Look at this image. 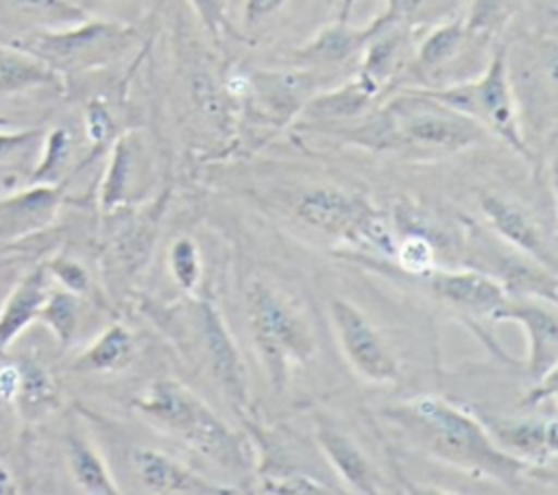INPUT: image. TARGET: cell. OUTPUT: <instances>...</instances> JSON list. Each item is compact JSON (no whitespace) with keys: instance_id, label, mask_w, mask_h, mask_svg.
I'll return each mask as SVG.
<instances>
[{"instance_id":"obj_26","label":"cell","mask_w":558,"mask_h":495,"mask_svg":"<svg viewBox=\"0 0 558 495\" xmlns=\"http://www.w3.org/2000/svg\"><path fill=\"white\" fill-rule=\"evenodd\" d=\"M41 142L39 131H0V196L31 185Z\"/></svg>"},{"instance_id":"obj_11","label":"cell","mask_w":558,"mask_h":495,"mask_svg":"<svg viewBox=\"0 0 558 495\" xmlns=\"http://www.w3.org/2000/svg\"><path fill=\"white\" fill-rule=\"evenodd\" d=\"M192 325L198 345L196 349L216 388L235 412L246 414L251 408L246 366L222 314L211 301L196 299L192 305Z\"/></svg>"},{"instance_id":"obj_36","label":"cell","mask_w":558,"mask_h":495,"mask_svg":"<svg viewBox=\"0 0 558 495\" xmlns=\"http://www.w3.org/2000/svg\"><path fill=\"white\" fill-rule=\"evenodd\" d=\"M44 266H46L52 283H57L59 288L70 290L74 294L87 297V292L92 288V277L78 259L68 257V255H57V257L48 259Z\"/></svg>"},{"instance_id":"obj_20","label":"cell","mask_w":558,"mask_h":495,"mask_svg":"<svg viewBox=\"0 0 558 495\" xmlns=\"http://www.w3.org/2000/svg\"><path fill=\"white\" fill-rule=\"evenodd\" d=\"M65 198L63 183H31L0 196V238H22L48 227Z\"/></svg>"},{"instance_id":"obj_23","label":"cell","mask_w":558,"mask_h":495,"mask_svg":"<svg viewBox=\"0 0 558 495\" xmlns=\"http://www.w3.org/2000/svg\"><path fill=\"white\" fill-rule=\"evenodd\" d=\"M65 462L72 482L89 495H116L120 486L102 458L98 445L81 430H70L65 436Z\"/></svg>"},{"instance_id":"obj_7","label":"cell","mask_w":558,"mask_h":495,"mask_svg":"<svg viewBox=\"0 0 558 495\" xmlns=\"http://www.w3.org/2000/svg\"><path fill=\"white\" fill-rule=\"evenodd\" d=\"M495 46L471 33L462 17L445 20L418 41L397 87L436 89L469 81L484 70Z\"/></svg>"},{"instance_id":"obj_14","label":"cell","mask_w":558,"mask_h":495,"mask_svg":"<svg viewBox=\"0 0 558 495\" xmlns=\"http://www.w3.org/2000/svg\"><path fill=\"white\" fill-rule=\"evenodd\" d=\"M490 321L519 323L527 336L525 371L534 379L554 371L558 364V316L556 303L532 297H506Z\"/></svg>"},{"instance_id":"obj_18","label":"cell","mask_w":558,"mask_h":495,"mask_svg":"<svg viewBox=\"0 0 558 495\" xmlns=\"http://www.w3.org/2000/svg\"><path fill=\"white\" fill-rule=\"evenodd\" d=\"M314 438L320 454L327 458L347 491L362 495H377L386 491L381 473L351 434L340 430L329 419L318 416L314 425Z\"/></svg>"},{"instance_id":"obj_31","label":"cell","mask_w":558,"mask_h":495,"mask_svg":"<svg viewBox=\"0 0 558 495\" xmlns=\"http://www.w3.org/2000/svg\"><path fill=\"white\" fill-rule=\"evenodd\" d=\"M22 17H26L35 31L65 28L87 20L89 15L72 0H7Z\"/></svg>"},{"instance_id":"obj_8","label":"cell","mask_w":558,"mask_h":495,"mask_svg":"<svg viewBox=\"0 0 558 495\" xmlns=\"http://www.w3.org/2000/svg\"><path fill=\"white\" fill-rule=\"evenodd\" d=\"M296 216L312 229L392 257L395 227L357 190L318 185L296 201Z\"/></svg>"},{"instance_id":"obj_42","label":"cell","mask_w":558,"mask_h":495,"mask_svg":"<svg viewBox=\"0 0 558 495\" xmlns=\"http://www.w3.org/2000/svg\"><path fill=\"white\" fill-rule=\"evenodd\" d=\"M2 124H7V122H4V120H2V118H0V126H2Z\"/></svg>"},{"instance_id":"obj_12","label":"cell","mask_w":558,"mask_h":495,"mask_svg":"<svg viewBox=\"0 0 558 495\" xmlns=\"http://www.w3.org/2000/svg\"><path fill=\"white\" fill-rule=\"evenodd\" d=\"M155 181L153 155L140 131H129L111 142L107 168L98 190L100 209L113 214L144 201Z\"/></svg>"},{"instance_id":"obj_13","label":"cell","mask_w":558,"mask_h":495,"mask_svg":"<svg viewBox=\"0 0 558 495\" xmlns=\"http://www.w3.org/2000/svg\"><path fill=\"white\" fill-rule=\"evenodd\" d=\"M129 473L142 493L155 495H225L231 486L218 484L183 464L179 458L150 447L129 451Z\"/></svg>"},{"instance_id":"obj_3","label":"cell","mask_w":558,"mask_h":495,"mask_svg":"<svg viewBox=\"0 0 558 495\" xmlns=\"http://www.w3.org/2000/svg\"><path fill=\"white\" fill-rule=\"evenodd\" d=\"M131 406L159 432L225 469L240 471L251 462L253 454L246 438L179 379L150 382Z\"/></svg>"},{"instance_id":"obj_10","label":"cell","mask_w":558,"mask_h":495,"mask_svg":"<svg viewBox=\"0 0 558 495\" xmlns=\"http://www.w3.org/2000/svg\"><path fill=\"white\" fill-rule=\"evenodd\" d=\"M329 318L344 360L364 382L388 386L399 379V360L390 342L353 301L333 297Z\"/></svg>"},{"instance_id":"obj_43","label":"cell","mask_w":558,"mask_h":495,"mask_svg":"<svg viewBox=\"0 0 558 495\" xmlns=\"http://www.w3.org/2000/svg\"><path fill=\"white\" fill-rule=\"evenodd\" d=\"M229 2H231V4H233V2H235V0H229Z\"/></svg>"},{"instance_id":"obj_30","label":"cell","mask_w":558,"mask_h":495,"mask_svg":"<svg viewBox=\"0 0 558 495\" xmlns=\"http://www.w3.org/2000/svg\"><path fill=\"white\" fill-rule=\"evenodd\" d=\"M523 7L525 0H471L462 20L471 33L488 41H497Z\"/></svg>"},{"instance_id":"obj_5","label":"cell","mask_w":558,"mask_h":495,"mask_svg":"<svg viewBox=\"0 0 558 495\" xmlns=\"http://www.w3.org/2000/svg\"><path fill=\"white\" fill-rule=\"evenodd\" d=\"M137 39V31L118 20L87 17L52 31H28L11 44L35 55L59 76L89 72L122 57Z\"/></svg>"},{"instance_id":"obj_41","label":"cell","mask_w":558,"mask_h":495,"mask_svg":"<svg viewBox=\"0 0 558 495\" xmlns=\"http://www.w3.org/2000/svg\"><path fill=\"white\" fill-rule=\"evenodd\" d=\"M76 7H81L87 15H89V11L92 9H96V7H102V4H111V2H118V0H72Z\"/></svg>"},{"instance_id":"obj_25","label":"cell","mask_w":558,"mask_h":495,"mask_svg":"<svg viewBox=\"0 0 558 495\" xmlns=\"http://www.w3.org/2000/svg\"><path fill=\"white\" fill-rule=\"evenodd\" d=\"M61 89L63 79L35 55L0 44V96H15L31 89Z\"/></svg>"},{"instance_id":"obj_40","label":"cell","mask_w":558,"mask_h":495,"mask_svg":"<svg viewBox=\"0 0 558 495\" xmlns=\"http://www.w3.org/2000/svg\"><path fill=\"white\" fill-rule=\"evenodd\" d=\"M24 273L20 270V266L15 262H2L0 259V307L7 301V297L11 294V290L15 288V283L20 281Z\"/></svg>"},{"instance_id":"obj_15","label":"cell","mask_w":558,"mask_h":495,"mask_svg":"<svg viewBox=\"0 0 558 495\" xmlns=\"http://www.w3.org/2000/svg\"><path fill=\"white\" fill-rule=\"evenodd\" d=\"M316 74L310 70H262L244 79V94L257 118L275 126H283L301 113L303 105L312 98Z\"/></svg>"},{"instance_id":"obj_35","label":"cell","mask_w":558,"mask_h":495,"mask_svg":"<svg viewBox=\"0 0 558 495\" xmlns=\"http://www.w3.org/2000/svg\"><path fill=\"white\" fill-rule=\"evenodd\" d=\"M255 493H272V495H318V493H336L329 484L303 473V471H259L253 480Z\"/></svg>"},{"instance_id":"obj_21","label":"cell","mask_w":558,"mask_h":495,"mask_svg":"<svg viewBox=\"0 0 558 495\" xmlns=\"http://www.w3.org/2000/svg\"><path fill=\"white\" fill-rule=\"evenodd\" d=\"M375 24L351 26L349 20H338L323 26L312 39L299 46L292 55L294 63L310 72H329L340 70L362 57L366 41L371 39Z\"/></svg>"},{"instance_id":"obj_39","label":"cell","mask_w":558,"mask_h":495,"mask_svg":"<svg viewBox=\"0 0 558 495\" xmlns=\"http://www.w3.org/2000/svg\"><path fill=\"white\" fill-rule=\"evenodd\" d=\"M20 386V362H0V401L13 403Z\"/></svg>"},{"instance_id":"obj_17","label":"cell","mask_w":558,"mask_h":495,"mask_svg":"<svg viewBox=\"0 0 558 495\" xmlns=\"http://www.w3.org/2000/svg\"><path fill=\"white\" fill-rule=\"evenodd\" d=\"M427 290L440 303L469 316H493L506 301V288L486 270L480 268H442L436 266L427 275Z\"/></svg>"},{"instance_id":"obj_6","label":"cell","mask_w":558,"mask_h":495,"mask_svg":"<svg viewBox=\"0 0 558 495\" xmlns=\"http://www.w3.org/2000/svg\"><path fill=\"white\" fill-rule=\"evenodd\" d=\"M423 92L477 122L490 137H499L517 155L532 159V150L527 148L521 133L517 102L508 81L504 44L495 46L488 63L477 76L447 87Z\"/></svg>"},{"instance_id":"obj_28","label":"cell","mask_w":558,"mask_h":495,"mask_svg":"<svg viewBox=\"0 0 558 495\" xmlns=\"http://www.w3.org/2000/svg\"><path fill=\"white\" fill-rule=\"evenodd\" d=\"M161 205L163 201L157 205V209L144 207L140 214H131L124 227H120L113 236L111 255L126 273H135L146 262L155 240V225L159 222V214L163 209Z\"/></svg>"},{"instance_id":"obj_37","label":"cell","mask_w":558,"mask_h":495,"mask_svg":"<svg viewBox=\"0 0 558 495\" xmlns=\"http://www.w3.org/2000/svg\"><path fill=\"white\" fill-rule=\"evenodd\" d=\"M196 11L201 24L211 35L216 44H222L225 37L233 35L231 17H229V0H187Z\"/></svg>"},{"instance_id":"obj_32","label":"cell","mask_w":558,"mask_h":495,"mask_svg":"<svg viewBox=\"0 0 558 495\" xmlns=\"http://www.w3.org/2000/svg\"><path fill=\"white\" fill-rule=\"evenodd\" d=\"M436 257H438V246L427 231L414 227L405 231L401 238L395 236L392 259L401 266L405 275H412V277L427 275L438 266Z\"/></svg>"},{"instance_id":"obj_27","label":"cell","mask_w":558,"mask_h":495,"mask_svg":"<svg viewBox=\"0 0 558 495\" xmlns=\"http://www.w3.org/2000/svg\"><path fill=\"white\" fill-rule=\"evenodd\" d=\"M11 406L26 423L44 421L57 412L61 406V393L50 371L37 362L20 360V386Z\"/></svg>"},{"instance_id":"obj_33","label":"cell","mask_w":558,"mask_h":495,"mask_svg":"<svg viewBox=\"0 0 558 495\" xmlns=\"http://www.w3.org/2000/svg\"><path fill=\"white\" fill-rule=\"evenodd\" d=\"M72 161V135L65 129H52L39 150L37 166L33 170L31 183H61V174Z\"/></svg>"},{"instance_id":"obj_9","label":"cell","mask_w":558,"mask_h":495,"mask_svg":"<svg viewBox=\"0 0 558 495\" xmlns=\"http://www.w3.org/2000/svg\"><path fill=\"white\" fill-rule=\"evenodd\" d=\"M506 50V70L525 144L532 133H554L556 124V41L551 35L519 39ZM530 148V144H527Z\"/></svg>"},{"instance_id":"obj_29","label":"cell","mask_w":558,"mask_h":495,"mask_svg":"<svg viewBox=\"0 0 558 495\" xmlns=\"http://www.w3.org/2000/svg\"><path fill=\"white\" fill-rule=\"evenodd\" d=\"M35 323H41L61 347H70L83 325V297L52 283Z\"/></svg>"},{"instance_id":"obj_19","label":"cell","mask_w":558,"mask_h":495,"mask_svg":"<svg viewBox=\"0 0 558 495\" xmlns=\"http://www.w3.org/2000/svg\"><path fill=\"white\" fill-rule=\"evenodd\" d=\"M490 438L499 449L523 460L525 464L538 469L556 456V419L547 414L545 419H501L495 414L480 416Z\"/></svg>"},{"instance_id":"obj_34","label":"cell","mask_w":558,"mask_h":495,"mask_svg":"<svg viewBox=\"0 0 558 495\" xmlns=\"http://www.w3.org/2000/svg\"><path fill=\"white\" fill-rule=\"evenodd\" d=\"M168 270L179 290L194 294L203 281V257L190 236L177 238L168 249Z\"/></svg>"},{"instance_id":"obj_2","label":"cell","mask_w":558,"mask_h":495,"mask_svg":"<svg viewBox=\"0 0 558 495\" xmlns=\"http://www.w3.org/2000/svg\"><path fill=\"white\" fill-rule=\"evenodd\" d=\"M331 133L371 150L412 157L453 155L490 137L477 122L418 87H399L384 105Z\"/></svg>"},{"instance_id":"obj_22","label":"cell","mask_w":558,"mask_h":495,"mask_svg":"<svg viewBox=\"0 0 558 495\" xmlns=\"http://www.w3.org/2000/svg\"><path fill=\"white\" fill-rule=\"evenodd\" d=\"M52 286L44 264L20 277L11 294L0 307V355L20 338V334L37 321L39 307Z\"/></svg>"},{"instance_id":"obj_16","label":"cell","mask_w":558,"mask_h":495,"mask_svg":"<svg viewBox=\"0 0 558 495\" xmlns=\"http://www.w3.org/2000/svg\"><path fill=\"white\" fill-rule=\"evenodd\" d=\"M480 209L486 218L488 229H493L504 242H508L514 251L523 253L532 262L556 270L554 242L519 203L497 192H482Z\"/></svg>"},{"instance_id":"obj_1","label":"cell","mask_w":558,"mask_h":495,"mask_svg":"<svg viewBox=\"0 0 558 495\" xmlns=\"http://www.w3.org/2000/svg\"><path fill=\"white\" fill-rule=\"evenodd\" d=\"M381 416L423 454L471 475L510 486L534 469L499 449L480 416L442 397H410L384 408Z\"/></svg>"},{"instance_id":"obj_38","label":"cell","mask_w":558,"mask_h":495,"mask_svg":"<svg viewBox=\"0 0 558 495\" xmlns=\"http://www.w3.org/2000/svg\"><path fill=\"white\" fill-rule=\"evenodd\" d=\"M288 0H244L242 2V20L248 28L262 24L264 20L272 17L277 11L283 9Z\"/></svg>"},{"instance_id":"obj_4","label":"cell","mask_w":558,"mask_h":495,"mask_svg":"<svg viewBox=\"0 0 558 495\" xmlns=\"http://www.w3.org/2000/svg\"><path fill=\"white\" fill-rule=\"evenodd\" d=\"M244 318L268 384L283 390L290 373L316 353V334L296 299L266 277H251L244 288Z\"/></svg>"},{"instance_id":"obj_24","label":"cell","mask_w":558,"mask_h":495,"mask_svg":"<svg viewBox=\"0 0 558 495\" xmlns=\"http://www.w3.org/2000/svg\"><path fill=\"white\" fill-rule=\"evenodd\" d=\"M137 345L131 329L122 323L105 327L76 358L74 369L83 373H118L133 364Z\"/></svg>"}]
</instances>
